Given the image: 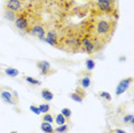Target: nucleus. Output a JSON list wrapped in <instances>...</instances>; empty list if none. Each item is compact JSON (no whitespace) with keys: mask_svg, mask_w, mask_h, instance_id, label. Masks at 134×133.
I'll return each mask as SVG.
<instances>
[{"mask_svg":"<svg viewBox=\"0 0 134 133\" xmlns=\"http://www.w3.org/2000/svg\"><path fill=\"white\" fill-rule=\"evenodd\" d=\"M10 133H17L16 131H13V132H10Z\"/></svg>","mask_w":134,"mask_h":133,"instance_id":"obj_28","label":"nucleus"},{"mask_svg":"<svg viewBox=\"0 0 134 133\" xmlns=\"http://www.w3.org/2000/svg\"><path fill=\"white\" fill-rule=\"evenodd\" d=\"M39 110H40V113H44V114H47L48 111L51 110V107H49V104H46V103H44V104H40L39 106Z\"/></svg>","mask_w":134,"mask_h":133,"instance_id":"obj_22","label":"nucleus"},{"mask_svg":"<svg viewBox=\"0 0 134 133\" xmlns=\"http://www.w3.org/2000/svg\"><path fill=\"white\" fill-rule=\"evenodd\" d=\"M41 96H42V99L46 100V101H52V100L54 99L53 92H52L51 90H48V88H44L41 91Z\"/></svg>","mask_w":134,"mask_h":133,"instance_id":"obj_11","label":"nucleus"},{"mask_svg":"<svg viewBox=\"0 0 134 133\" xmlns=\"http://www.w3.org/2000/svg\"><path fill=\"white\" fill-rule=\"evenodd\" d=\"M66 122H68V120L65 119V117L63 116L62 114H59L55 117V123L57 124V125H63V124H65Z\"/></svg>","mask_w":134,"mask_h":133,"instance_id":"obj_18","label":"nucleus"},{"mask_svg":"<svg viewBox=\"0 0 134 133\" xmlns=\"http://www.w3.org/2000/svg\"><path fill=\"white\" fill-rule=\"evenodd\" d=\"M132 81H133V78L132 77H127V78H124V79H121L119 83H118L117 87H116V91H115L116 95L119 96L120 94H123V93L126 92V91L129 90L130 85L132 84Z\"/></svg>","mask_w":134,"mask_h":133,"instance_id":"obj_6","label":"nucleus"},{"mask_svg":"<svg viewBox=\"0 0 134 133\" xmlns=\"http://www.w3.org/2000/svg\"><path fill=\"white\" fill-rule=\"evenodd\" d=\"M99 10L103 14H110L112 15L114 12H116V4L114 2H97Z\"/></svg>","mask_w":134,"mask_h":133,"instance_id":"obj_9","label":"nucleus"},{"mask_svg":"<svg viewBox=\"0 0 134 133\" xmlns=\"http://www.w3.org/2000/svg\"><path fill=\"white\" fill-rule=\"evenodd\" d=\"M55 133H66L69 131V126L66 124H63V125H59L56 129H54Z\"/></svg>","mask_w":134,"mask_h":133,"instance_id":"obj_16","label":"nucleus"},{"mask_svg":"<svg viewBox=\"0 0 134 133\" xmlns=\"http://www.w3.org/2000/svg\"><path fill=\"white\" fill-rule=\"evenodd\" d=\"M119 61H125V56H120V59H119Z\"/></svg>","mask_w":134,"mask_h":133,"instance_id":"obj_27","label":"nucleus"},{"mask_svg":"<svg viewBox=\"0 0 134 133\" xmlns=\"http://www.w3.org/2000/svg\"><path fill=\"white\" fill-rule=\"evenodd\" d=\"M61 114L63 115V116L65 117V119L68 120H70V118H71V115H72V111H71V109H69V108H63L62 110H61Z\"/></svg>","mask_w":134,"mask_h":133,"instance_id":"obj_17","label":"nucleus"},{"mask_svg":"<svg viewBox=\"0 0 134 133\" xmlns=\"http://www.w3.org/2000/svg\"><path fill=\"white\" fill-rule=\"evenodd\" d=\"M111 133H126V131L124 130H120V129H115V130H110Z\"/></svg>","mask_w":134,"mask_h":133,"instance_id":"obj_26","label":"nucleus"},{"mask_svg":"<svg viewBox=\"0 0 134 133\" xmlns=\"http://www.w3.org/2000/svg\"><path fill=\"white\" fill-rule=\"evenodd\" d=\"M0 96L2 101L8 104H17L20 101L17 92L9 87H0Z\"/></svg>","mask_w":134,"mask_h":133,"instance_id":"obj_3","label":"nucleus"},{"mask_svg":"<svg viewBox=\"0 0 134 133\" xmlns=\"http://www.w3.org/2000/svg\"><path fill=\"white\" fill-rule=\"evenodd\" d=\"M108 133H111V132H110V131H109V132H108Z\"/></svg>","mask_w":134,"mask_h":133,"instance_id":"obj_31","label":"nucleus"},{"mask_svg":"<svg viewBox=\"0 0 134 133\" xmlns=\"http://www.w3.org/2000/svg\"><path fill=\"white\" fill-rule=\"evenodd\" d=\"M116 21L110 19H100L96 22H94L91 30L87 32V35L96 38L99 41H101L103 45H105L111 39L116 30Z\"/></svg>","mask_w":134,"mask_h":133,"instance_id":"obj_1","label":"nucleus"},{"mask_svg":"<svg viewBox=\"0 0 134 133\" xmlns=\"http://www.w3.org/2000/svg\"><path fill=\"white\" fill-rule=\"evenodd\" d=\"M36 1H44V0H36Z\"/></svg>","mask_w":134,"mask_h":133,"instance_id":"obj_29","label":"nucleus"},{"mask_svg":"<svg viewBox=\"0 0 134 133\" xmlns=\"http://www.w3.org/2000/svg\"><path fill=\"white\" fill-rule=\"evenodd\" d=\"M5 74L9 77H16L17 75H19V70L15 68H7L5 70Z\"/></svg>","mask_w":134,"mask_h":133,"instance_id":"obj_13","label":"nucleus"},{"mask_svg":"<svg viewBox=\"0 0 134 133\" xmlns=\"http://www.w3.org/2000/svg\"><path fill=\"white\" fill-rule=\"evenodd\" d=\"M25 80L28 81V83L30 84H32V85H40V80H38V79H35V78H32V77H26L25 78Z\"/></svg>","mask_w":134,"mask_h":133,"instance_id":"obj_24","label":"nucleus"},{"mask_svg":"<svg viewBox=\"0 0 134 133\" xmlns=\"http://www.w3.org/2000/svg\"><path fill=\"white\" fill-rule=\"evenodd\" d=\"M30 110L32 111V113H35L36 115H40L41 113H40V110H39V108L38 107H36V106H30Z\"/></svg>","mask_w":134,"mask_h":133,"instance_id":"obj_25","label":"nucleus"},{"mask_svg":"<svg viewBox=\"0 0 134 133\" xmlns=\"http://www.w3.org/2000/svg\"><path fill=\"white\" fill-rule=\"evenodd\" d=\"M99 96H100V98H102V99H104L105 101H109V102H110L111 100H112L110 93H109V92H104V91L100 92V93H99Z\"/></svg>","mask_w":134,"mask_h":133,"instance_id":"obj_20","label":"nucleus"},{"mask_svg":"<svg viewBox=\"0 0 134 133\" xmlns=\"http://www.w3.org/2000/svg\"><path fill=\"white\" fill-rule=\"evenodd\" d=\"M48 1H53V0H48Z\"/></svg>","mask_w":134,"mask_h":133,"instance_id":"obj_30","label":"nucleus"},{"mask_svg":"<svg viewBox=\"0 0 134 133\" xmlns=\"http://www.w3.org/2000/svg\"><path fill=\"white\" fill-rule=\"evenodd\" d=\"M123 122L125 125H133L134 124V118H133V115L132 114H129V115H126V116H124V118H123Z\"/></svg>","mask_w":134,"mask_h":133,"instance_id":"obj_14","label":"nucleus"},{"mask_svg":"<svg viewBox=\"0 0 134 133\" xmlns=\"http://www.w3.org/2000/svg\"><path fill=\"white\" fill-rule=\"evenodd\" d=\"M79 76L80 77V79H79V85L81 88L86 90L88 87L91 86V76H92V72L90 70H84V71H80V74H79Z\"/></svg>","mask_w":134,"mask_h":133,"instance_id":"obj_7","label":"nucleus"},{"mask_svg":"<svg viewBox=\"0 0 134 133\" xmlns=\"http://www.w3.org/2000/svg\"><path fill=\"white\" fill-rule=\"evenodd\" d=\"M2 16H4L7 21H10V22H14V21L16 20V13H15V12H12L9 9H4V12H2Z\"/></svg>","mask_w":134,"mask_h":133,"instance_id":"obj_10","label":"nucleus"},{"mask_svg":"<svg viewBox=\"0 0 134 133\" xmlns=\"http://www.w3.org/2000/svg\"><path fill=\"white\" fill-rule=\"evenodd\" d=\"M37 19H36L35 13H31L29 9H23L22 12L16 14V20L14 21L15 26L19 30L22 31L30 32V29L32 28L35 24H37Z\"/></svg>","mask_w":134,"mask_h":133,"instance_id":"obj_2","label":"nucleus"},{"mask_svg":"<svg viewBox=\"0 0 134 133\" xmlns=\"http://www.w3.org/2000/svg\"><path fill=\"white\" fill-rule=\"evenodd\" d=\"M30 33L33 36H37L40 40H44L45 37H46V28L42 24L37 23L30 29Z\"/></svg>","mask_w":134,"mask_h":133,"instance_id":"obj_8","label":"nucleus"},{"mask_svg":"<svg viewBox=\"0 0 134 133\" xmlns=\"http://www.w3.org/2000/svg\"><path fill=\"white\" fill-rule=\"evenodd\" d=\"M69 98L71 99V100H74V101H76V102H78V103H81L83 102V98H81L79 94H77L76 92H72V93H70L69 94Z\"/></svg>","mask_w":134,"mask_h":133,"instance_id":"obj_15","label":"nucleus"},{"mask_svg":"<svg viewBox=\"0 0 134 133\" xmlns=\"http://www.w3.org/2000/svg\"><path fill=\"white\" fill-rule=\"evenodd\" d=\"M36 64H37L38 69L40 70V74L42 76H51V75L55 74V70L52 68L49 62L44 61V60H39V61H37Z\"/></svg>","mask_w":134,"mask_h":133,"instance_id":"obj_5","label":"nucleus"},{"mask_svg":"<svg viewBox=\"0 0 134 133\" xmlns=\"http://www.w3.org/2000/svg\"><path fill=\"white\" fill-rule=\"evenodd\" d=\"M75 92L77 93V94H79V95H80V96H81V98H83V99H85V98H86V92H85V90H84V88H81L80 86H77V87H76Z\"/></svg>","mask_w":134,"mask_h":133,"instance_id":"obj_23","label":"nucleus"},{"mask_svg":"<svg viewBox=\"0 0 134 133\" xmlns=\"http://www.w3.org/2000/svg\"><path fill=\"white\" fill-rule=\"evenodd\" d=\"M85 65H86V70L92 71L93 69L95 68V62H94V60H92V59H88V60H86V62H85Z\"/></svg>","mask_w":134,"mask_h":133,"instance_id":"obj_19","label":"nucleus"},{"mask_svg":"<svg viewBox=\"0 0 134 133\" xmlns=\"http://www.w3.org/2000/svg\"><path fill=\"white\" fill-rule=\"evenodd\" d=\"M41 120L42 122H46V123H49V124H52L54 122V118H53V116H52L51 114H44V116L41 117Z\"/></svg>","mask_w":134,"mask_h":133,"instance_id":"obj_21","label":"nucleus"},{"mask_svg":"<svg viewBox=\"0 0 134 133\" xmlns=\"http://www.w3.org/2000/svg\"><path fill=\"white\" fill-rule=\"evenodd\" d=\"M40 130L44 133H55V131H54V129H53V126H52L49 123H46V122H42L41 123Z\"/></svg>","mask_w":134,"mask_h":133,"instance_id":"obj_12","label":"nucleus"},{"mask_svg":"<svg viewBox=\"0 0 134 133\" xmlns=\"http://www.w3.org/2000/svg\"><path fill=\"white\" fill-rule=\"evenodd\" d=\"M25 1H30V0H5V9H9L17 14L23 9H26Z\"/></svg>","mask_w":134,"mask_h":133,"instance_id":"obj_4","label":"nucleus"}]
</instances>
